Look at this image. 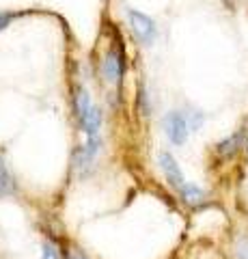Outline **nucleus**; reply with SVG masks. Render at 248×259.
Returning a JSON list of instances; mask_svg holds the SVG:
<instances>
[{
	"label": "nucleus",
	"instance_id": "nucleus-1",
	"mask_svg": "<svg viewBox=\"0 0 248 259\" xmlns=\"http://www.w3.org/2000/svg\"><path fill=\"white\" fill-rule=\"evenodd\" d=\"M76 112L82 132L86 134V143L82 147H78L74 153V164L78 168L86 166L95 158V153L100 151V127H102V112L100 108L91 102V95L86 93V89L78 87L76 89Z\"/></svg>",
	"mask_w": 248,
	"mask_h": 259
},
{
	"label": "nucleus",
	"instance_id": "nucleus-2",
	"mask_svg": "<svg viewBox=\"0 0 248 259\" xmlns=\"http://www.w3.org/2000/svg\"><path fill=\"white\" fill-rule=\"evenodd\" d=\"M203 117L199 112H181V110H171L164 117V130L166 136L173 145H183L188 141V136L192 130H196L201 125Z\"/></svg>",
	"mask_w": 248,
	"mask_h": 259
},
{
	"label": "nucleus",
	"instance_id": "nucleus-3",
	"mask_svg": "<svg viewBox=\"0 0 248 259\" xmlns=\"http://www.w3.org/2000/svg\"><path fill=\"white\" fill-rule=\"evenodd\" d=\"M127 22H130V28L134 32V37L138 39L142 46H151L158 37V28L156 22L149 18V15L136 11V9H127Z\"/></svg>",
	"mask_w": 248,
	"mask_h": 259
},
{
	"label": "nucleus",
	"instance_id": "nucleus-4",
	"mask_svg": "<svg viewBox=\"0 0 248 259\" xmlns=\"http://www.w3.org/2000/svg\"><path fill=\"white\" fill-rule=\"evenodd\" d=\"M160 168H162V173L164 177L169 180V184L173 186L175 190H179L183 184H186V180H183V173H181V168L179 164L175 162V158L171 156V153H160Z\"/></svg>",
	"mask_w": 248,
	"mask_h": 259
},
{
	"label": "nucleus",
	"instance_id": "nucleus-5",
	"mask_svg": "<svg viewBox=\"0 0 248 259\" xmlns=\"http://www.w3.org/2000/svg\"><path fill=\"white\" fill-rule=\"evenodd\" d=\"M102 71H104V78L108 80L110 84H119L123 78V61H121V54H117V50H110L106 54V59L102 63Z\"/></svg>",
	"mask_w": 248,
	"mask_h": 259
},
{
	"label": "nucleus",
	"instance_id": "nucleus-6",
	"mask_svg": "<svg viewBox=\"0 0 248 259\" xmlns=\"http://www.w3.org/2000/svg\"><path fill=\"white\" fill-rule=\"evenodd\" d=\"M179 194H181V199L186 201V203H190V205H196V203H201V201L205 199V192L194 184H183L179 188Z\"/></svg>",
	"mask_w": 248,
	"mask_h": 259
},
{
	"label": "nucleus",
	"instance_id": "nucleus-7",
	"mask_svg": "<svg viewBox=\"0 0 248 259\" xmlns=\"http://www.w3.org/2000/svg\"><path fill=\"white\" fill-rule=\"evenodd\" d=\"M13 192H15V182L11 173L7 171V166L3 164V160H0V197H9Z\"/></svg>",
	"mask_w": 248,
	"mask_h": 259
},
{
	"label": "nucleus",
	"instance_id": "nucleus-8",
	"mask_svg": "<svg viewBox=\"0 0 248 259\" xmlns=\"http://www.w3.org/2000/svg\"><path fill=\"white\" fill-rule=\"evenodd\" d=\"M41 259H61L59 257V250L54 248V244H50V242H43V246H41Z\"/></svg>",
	"mask_w": 248,
	"mask_h": 259
},
{
	"label": "nucleus",
	"instance_id": "nucleus-9",
	"mask_svg": "<svg viewBox=\"0 0 248 259\" xmlns=\"http://www.w3.org/2000/svg\"><path fill=\"white\" fill-rule=\"evenodd\" d=\"M15 18V13H9V11H5V13H0V30L9 26V22Z\"/></svg>",
	"mask_w": 248,
	"mask_h": 259
},
{
	"label": "nucleus",
	"instance_id": "nucleus-10",
	"mask_svg": "<svg viewBox=\"0 0 248 259\" xmlns=\"http://www.w3.org/2000/svg\"><path fill=\"white\" fill-rule=\"evenodd\" d=\"M237 255H239V259H248V240H244L242 244L237 246Z\"/></svg>",
	"mask_w": 248,
	"mask_h": 259
},
{
	"label": "nucleus",
	"instance_id": "nucleus-11",
	"mask_svg": "<svg viewBox=\"0 0 248 259\" xmlns=\"http://www.w3.org/2000/svg\"><path fill=\"white\" fill-rule=\"evenodd\" d=\"M71 259H84V257H71Z\"/></svg>",
	"mask_w": 248,
	"mask_h": 259
}]
</instances>
